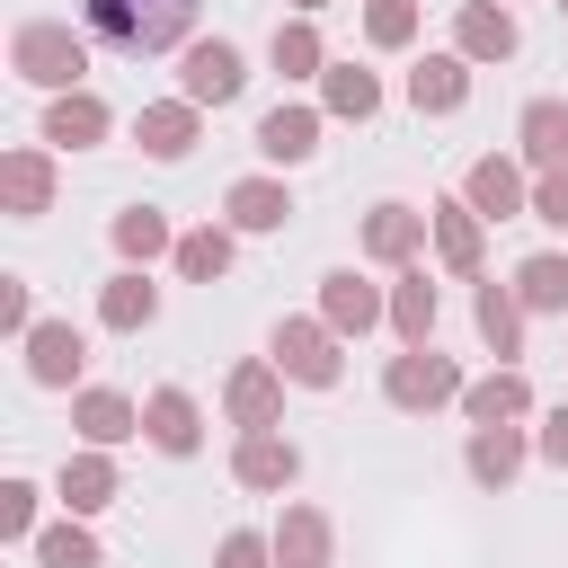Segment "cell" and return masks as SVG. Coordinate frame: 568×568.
Returning <instances> with one entry per match:
<instances>
[{
	"mask_svg": "<svg viewBox=\"0 0 568 568\" xmlns=\"http://www.w3.org/2000/svg\"><path fill=\"white\" fill-rule=\"evenodd\" d=\"M80 27L106 44V53H169L186 27H195V0H80Z\"/></svg>",
	"mask_w": 568,
	"mask_h": 568,
	"instance_id": "6da1fadb",
	"label": "cell"
},
{
	"mask_svg": "<svg viewBox=\"0 0 568 568\" xmlns=\"http://www.w3.org/2000/svg\"><path fill=\"white\" fill-rule=\"evenodd\" d=\"M18 80H36V89H80V71H89V44L71 36V27H18Z\"/></svg>",
	"mask_w": 568,
	"mask_h": 568,
	"instance_id": "7a4b0ae2",
	"label": "cell"
},
{
	"mask_svg": "<svg viewBox=\"0 0 568 568\" xmlns=\"http://www.w3.org/2000/svg\"><path fill=\"white\" fill-rule=\"evenodd\" d=\"M36 559H44V568H98V541H89L80 524H53V532L36 541Z\"/></svg>",
	"mask_w": 568,
	"mask_h": 568,
	"instance_id": "e575fe53",
	"label": "cell"
},
{
	"mask_svg": "<svg viewBox=\"0 0 568 568\" xmlns=\"http://www.w3.org/2000/svg\"><path fill=\"white\" fill-rule=\"evenodd\" d=\"M453 36H462V62H506V53H515V18H506V9H488V0H479V9H462V27H453Z\"/></svg>",
	"mask_w": 568,
	"mask_h": 568,
	"instance_id": "9a60e30c",
	"label": "cell"
},
{
	"mask_svg": "<svg viewBox=\"0 0 568 568\" xmlns=\"http://www.w3.org/2000/svg\"><path fill=\"white\" fill-rule=\"evenodd\" d=\"M382 390H390V408H435V399H462L470 382H462L444 355H426V346H417V355H399V364L382 373Z\"/></svg>",
	"mask_w": 568,
	"mask_h": 568,
	"instance_id": "277c9868",
	"label": "cell"
},
{
	"mask_svg": "<svg viewBox=\"0 0 568 568\" xmlns=\"http://www.w3.org/2000/svg\"><path fill=\"white\" fill-rule=\"evenodd\" d=\"M266 559H275V541H257V532H231L213 550V568H266Z\"/></svg>",
	"mask_w": 568,
	"mask_h": 568,
	"instance_id": "8d00e7d4",
	"label": "cell"
},
{
	"mask_svg": "<svg viewBox=\"0 0 568 568\" xmlns=\"http://www.w3.org/2000/svg\"><path fill=\"white\" fill-rule=\"evenodd\" d=\"M470 98V71H462V53H426L417 71H408V106L417 115H453Z\"/></svg>",
	"mask_w": 568,
	"mask_h": 568,
	"instance_id": "5b68a950",
	"label": "cell"
},
{
	"mask_svg": "<svg viewBox=\"0 0 568 568\" xmlns=\"http://www.w3.org/2000/svg\"><path fill=\"white\" fill-rule=\"evenodd\" d=\"M320 89H328V115H355V124H364V115L382 106L373 71H355V62H328V71H320Z\"/></svg>",
	"mask_w": 568,
	"mask_h": 568,
	"instance_id": "484cf974",
	"label": "cell"
},
{
	"mask_svg": "<svg viewBox=\"0 0 568 568\" xmlns=\"http://www.w3.org/2000/svg\"><path fill=\"white\" fill-rule=\"evenodd\" d=\"M240 80H248V71H240V53H231V44H195V53H186V98H195V106L240 98Z\"/></svg>",
	"mask_w": 568,
	"mask_h": 568,
	"instance_id": "30bf717a",
	"label": "cell"
},
{
	"mask_svg": "<svg viewBox=\"0 0 568 568\" xmlns=\"http://www.w3.org/2000/svg\"><path fill=\"white\" fill-rule=\"evenodd\" d=\"M390 328H399L408 346H426V328H435V284H426V275H399V293H390Z\"/></svg>",
	"mask_w": 568,
	"mask_h": 568,
	"instance_id": "f546056e",
	"label": "cell"
},
{
	"mask_svg": "<svg viewBox=\"0 0 568 568\" xmlns=\"http://www.w3.org/2000/svg\"><path fill=\"white\" fill-rule=\"evenodd\" d=\"M275 559H284V568H328V524H320L311 506H284V524H275Z\"/></svg>",
	"mask_w": 568,
	"mask_h": 568,
	"instance_id": "ac0fdd59",
	"label": "cell"
},
{
	"mask_svg": "<svg viewBox=\"0 0 568 568\" xmlns=\"http://www.w3.org/2000/svg\"><path fill=\"white\" fill-rule=\"evenodd\" d=\"M222 266H231V231H186V240H178V275L213 284Z\"/></svg>",
	"mask_w": 568,
	"mask_h": 568,
	"instance_id": "d6a6232c",
	"label": "cell"
},
{
	"mask_svg": "<svg viewBox=\"0 0 568 568\" xmlns=\"http://www.w3.org/2000/svg\"><path fill=\"white\" fill-rule=\"evenodd\" d=\"M0 186H9V213H44V204H53V169H44L36 151H18V160L0 169Z\"/></svg>",
	"mask_w": 568,
	"mask_h": 568,
	"instance_id": "f1b7e54d",
	"label": "cell"
},
{
	"mask_svg": "<svg viewBox=\"0 0 568 568\" xmlns=\"http://www.w3.org/2000/svg\"><path fill=\"white\" fill-rule=\"evenodd\" d=\"M115 248H124V257H160V248H169V222H160L151 204H133V213H115Z\"/></svg>",
	"mask_w": 568,
	"mask_h": 568,
	"instance_id": "836d02e7",
	"label": "cell"
},
{
	"mask_svg": "<svg viewBox=\"0 0 568 568\" xmlns=\"http://www.w3.org/2000/svg\"><path fill=\"white\" fill-rule=\"evenodd\" d=\"M275 364H284L293 382L328 390V382H337V328H328V320H284V328H275Z\"/></svg>",
	"mask_w": 568,
	"mask_h": 568,
	"instance_id": "3957f363",
	"label": "cell"
},
{
	"mask_svg": "<svg viewBox=\"0 0 568 568\" xmlns=\"http://www.w3.org/2000/svg\"><path fill=\"white\" fill-rule=\"evenodd\" d=\"M222 399H231V417H240L248 435H266V426H275V408H284V382H275V364H240Z\"/></svg>",
	"mask_w": 568,
	"mask_h": 568,
	"instance_id": "ba28073f",
	"label": "cell"
},
{
	"mask_svg": "<svg viewBox=\"0 0 568 568\" xmlns=\"http://www.w3.org/2000/svg\"><path fill=\"white\" fill-rule=\"evenodd\" d=\"M524 160L568 169V98H532L524 106Z\"/></svg>",
	"mask_w": 568,
	"mask_h": 568,
	"instance_id": "5bb4252c",
	"label": "cell"
},
{
	"mask_svg": "<svg viewBox=\"0 0 568 568\" xmlns=\"http://www.w3.org/2000/svg\"><path fill=\"white\" fill-rule=\"evenodd\" d=\"M515 470H524V435H515V426H479V435H470V479L506 488Z\"/></svg>",
	"mask_w": 568,
	"mask_h": 568,
	"instance_id": "603a6c76",
	"label": "cell"
},
{
	"mask_svg": "<svg viewBox=\"0 0 568 568\" xmlns=\"http://www.w3.org/2000/svg\"><path fill=\"white\" fill-rule=\"evenodd\" d=\"M257 151H266V160H311V151H320V115H311V106H275V115L257 124Z\"/></svg>",
	"mask_w": 568,
	"mask_h": 568,
	"instance_id": "2e32d148",
	"label": "cell"
},
{
	"mask_svg": "<svg viewBox=\"0 0 568 568\" xmlns=\"http://www.w3.org/2000/svg\"><path fill=\"white\" fill-rule=\"evenodd\" d=\"M151 311H160V293H151L142 275H115V284H106V302H98V320H106V328H142Z\"/></svg>",
	"mask_w": 568,
	"mask_h": 568,
	"instance_id": "4dcf8cb0",
	"label": "cell"
},
{
	"mask_svg": "<svg viewBox=\"0 0 568 568\" xmlns=\"http://www.w3.org/2000/svg\"><path fill=\"white\" fill-rule=\"evenodd\" d=\"M320 311H328V328H337V337H346V328L364 337V328L382 320V293H373V284H364L355 266H337V275L320 284Z\"/></svg>",
	"mask_w": 568,
	"mask_h": 568,
	"instance_id": "52a82bcc",
	"label": "cell"
},
{
	"mask_svg": "<svg viewBox=\"0 0 568 568\" xmlns=\"http://www.w3.org/2000/svg\"><path fill=\"white\" fill-rule=\"evenodd\" d=\"M231 470H240V488H284V479L302 470V453H293L284 435H240V453H231Z\"/></svg>",
	"mask_w": 568,
	"mask_h": 568,
	"instance_id": "7c38bea8",
	"label": "cell"
},
{
	"mask_svg": "<svg viewBox=\"0 0 568 568\" xmlns=\"http://www.w3.org/2000/svg\"><path fill=\"white\" fill-rule=\"evenodd\" d=\"M479 337H488L497 355H515V346H524V302H515L506 284H479Z\"/></svg>",
	"mask_w": 568,
	"mask_h": 568,
	"instance_id": "4316f807",
	"label": "cell"
},
{
	"mask_svg": "<svg viewBox=\"0 0 568 568\" xmlns=\"http://www.w3.org/2000/svg\"><path fill=\"white\" fill-rule=\"evenodd\" d=\"M462 408H470L479 426H515V417L532 408V390H524V373H488V382L462 390Z\"/></svg>",
	"mask_w": 568,
	"mask_h": 568,
	"instance_id": "e0dca14e",
	"label": "cell"
},
{
	"mask_svg": "<svg viewBox=\"0 0 568 568\" xmlns=\"http://www.w3.org/2000/svg\"><path fill=\"white\" fill-rule=\"evenodd\" d=\"M462 195H470V213H497V222H506V213L524 204V169H515V160H479Z\"/></svg>",
	"mask_w": 568,
	"mask_h": 568,
	"instance_id": "d6986e66",
	"label": "cell"
},
{
	"mask_svg": "<svg viewBox=\"0 0 568 568\" xmlns=\"http://www.w3.org/2000/svg\"><path fill=\"white\" fill-rule=\"evenodd\" d=\"M417 240H426V213H417V204H373V222H364V257L399 266Z\"/></svg>",
	"mask_w": 568,
	"mask_h": 568,
	"instance_id": "8fae6325",
	"label": "cell"
},
{
	"mask_svg": "<svg viewBox=\"0 0 568 568\" xmlns=\"http://www.w3.org/2000/svg\"><path fill=\"white\" fill-rule=\"evenodd\" d=\"M27 524H36V488L9 479V488H0V532H27Z\"/></svg>",
	"mask_w": 568,
	"mask_h": 568,
	"instance_id": "74e56055",
	"label": "cell"
},
{
	"mask_svg": "<svg viewBox=\"0 0 568 568\" xmlns=\"http://www.w3.org/2000/svg\"><path fill=\"white\" fill-rule=\"evenodd\" d=\"M27 373L62 390V382L80 373V328H62V320H44V328H27Z\"/></svg>",
	"mask_w": 568,
	"mask_h": 568,
	"instance_id": "4fadbf2b",
	"label": "cell"
},
{
	"mask_svg": "<svg viewBox=\"0 0 568 568\" xmlns=\"http://www.w3.org/2000/svg\"><path fill=\"white\" fill-rule=\"evenodd\" d=\"M515 302H524V311H568V257H524Z\"/></svg>",
	"mask_w": 568,
	"mask_h": 568,
	"instance_id": "83f0119b",
	"label": "cell"
},
{
	"mask_svg": "<svg viewBox=\"0 0 568 568\" xmlns=\"http://www.w3.org/2000/svg\"><path fill=\"white\" fill-rule=\"evenodd\" d=\"M133 133H142V151H151V160H186V151H195V98L142 106V115H133Z\"/></svg>",
	"mask_w": 568,
	"mask_h": 568,
	"instance_id": "8992f818",
	"label": "cell"
},
{
	"mask_svg": "<svg viewBox=\"0 0 568 568\" xmlns=\"http://www.w3.org/2000/svg\"><path fill=\"white\" fill-rule=\"evenodd\" d=\"M559 9H568V0H559Z\"/></svg>",
	"mask_w": 568,
	"mask_h": 568,
	"instance_id": "b9f144b4",
	"label": "cell"
},
{
	"mask_svg": "<svg viewBox=\"0 0 568 568\" xmlns=\"http://www.w3.org/2000/svg\"><path fill=\"white\" fill-rule=\"evenodd\" d=\"M541 453H550V462H568V408H550V417H541Z\"/></svg>",
	"mask_w": 568,
	"mask_h": 568,
	"instance_id": "ab89813d",
	"label": "cell"
},
{
	"mask_svg": "<svg viewBox=\"0 0 568 568\" xmlns=\"http://www.w3.org/2000/svg\"><path fill=\"white\" fill-rule=\"evenodd\" d=\"M106 497H115V462H106V453L62 462V506H71V515H98Z\"/></svg>",
	"mask_w": 568,
	"mask_h": 568,
	"instance_id": "cb8c5ba5",
	"label": "cell"
},
{
	"mask_svg": "<svg viewBox=\"0 0 568 568\" xmlns=\"http://www.w3.org/2000/svg\"><path fill=\"white\" fill-rule=\"evenodd\" d=\"M284 213H293V195H284L275 178H240V186H231V222H240V231H284Z\"/></svg>",
	"mask_w": 568,
	"mask_h": 568,
	"instance_id": "ffe728a7",
	"label": "cell"
},
{
	"mask_svg": "<svg viewBox=\"0 0 568 568\" xmlns=\"http://www.w3.org/2000/svg\"><path fill=\"white\" fill-rule=\"evenodd\" d=\"M98 133H106V106H98V98L71 89V98L44 106V142H71V151H80V142H98Z\"/></svg>",
	"mask_w": 568,
	"mask_h": 568,
	"instance_id": "d4e9b609",
	"label": "cell"
},
{
	"mask_svg": "<svg viewBox=\"0 0 568 568\" xmlns=\"http://www.w3.org/2000/svg\"><path fill=\"white\" fill-rule=\"evenodd\" d=\"M275 71H284V80H311V71H328V62H320V36H311V18L275 27Z\"/></svg>",
	"mask_w": 568,
	"mask_h": 568,
	"instance_id": "1f68e13d",
	"label": "cell"
},
{
	"mask_svg": "<svg viewBox=\"0 0 568 568\" xmlns=\"http://www.w3.org/2000/svg\"><path fill=\"white\" fill-rule=\"evenodd\" d=\"M435 248H444V266H479V213H470V195H453V204H435Z\"/></svg>",
	"mask_w": 568,
	"mask_h": 568,
	"instance_id": "44dd1931",
	"label": "cell"
},
{
	"mask_svg": "<svg viewBox=\"0 0 568 568\" xmlns=\"http://www.w3.org/2000/svg\"><path fill=\"white\" fill-rule=\"evenodd\" d=\"M80 435L89 444H124V435H142V417H133V399H115V390H80Z\"/></svg>",
	"mask_w": 568,
	"mask_h": 568,
	"instance_id": "7402d4cb",
	"label": "cell"
},
{
	"mask_svg": "<svg viewBox=\"0 0 568 568\" xmlns=\"http://www.w3.org/2000/svg\"><path fill=\"white\" fill-rule=\"evenodd\" d=\"M364 27H373V44H408L417 36V0H364Z\"/></svg>",
	"mask_w": 568,
	"mask_h": 568,
	"instance_id": "d590c367",
	"label": "cell"
},
{
	"mask_svg": "<svg viewBox=\"0 0 568 568\" xmlns=\"http://www.w3.org/2000/svg\"><path fill=\"white\" fill-rule=\"evenodd\" d=\"M532 213H541V222H568V169H541V186H532Z\"/></svg>",
	"mask_w": 568,
	"mask_h": 568,
	"instance_id": "f35d334b",
	"label": "cell"
},
{
	"mask_svg": "<svg viewBox=\"0 0 568 568\" xmlns=\"http://www.w3.org/2000/svg\"><path fill=\"white\" fill-rule=\"evenodd\" d=\"M142 435H151L160 453H195L204 417H195V399H186V390H151V399H142Z\"/></svg>",
	"mask_w": 568,
	"mask_h": 568,
	"instance_id": "9c48e42d",
	"label": "cell"
},
{
	"mask_svg": "<svg viewBox=\"0 0 568 568\" xmlns=\"http://www.w3.org/2000/svg\"><path fill=\"white\" fill-rule=\"evenodd\" d=\"M293 9H320V0H293Z\"/></svg>",
	"mask_w": 568,
	"mask_h": 568,
	"instance_id": "60d3db41",
	"label": "cell"
}]
</instances>
